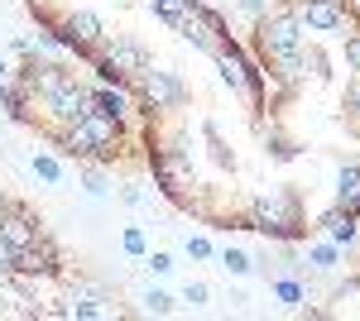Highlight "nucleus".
Here are the masks:
<instances>
[{"label":"nucleus","mask_w":360,"mask_h":321,"mask_svg":"<svg viewBox=\"0 0 360 321\" xmlns=\"http://www.w3.org/2000/svg\"><path fill=\"white\" fill-rule=\"evenodd\" d=\"M255 44H259V63L274 67L283 86H298V81H303V25H298L293 10L259 15Z\"/></svg>","instance_id":"obj_1"},{"label":"nucleus","mask_w":360,"mask_h":321,"mask_svg":"<svg viewBox=\"0 0 360 321\" xmlns=\"http://www.w3.org/2000/svg\"><path fill=\"white\" fill-rule=\"evenodd\" d=\"M120 134L125 125L120 120H106V115H82L77 125H63L58 130V149L63 154H72V159H111L115 144H120Z\"/></svg>","instance_id":"obj_2"},{"label":"nucleus","mask_w":360,"mask_h":321,"mask_svg":"<svg viewBox=\"0 0 360 321\" xmlns=\"http://www.w3.org/2000/svg\"><path fill=\"white\" fill-rule=\"evenodd\" d=\"M207 53H212V63H217V72L231 91H245L255 106H264V63H250L231 39H217Z\"/></svg>","instance_id":"obj_3"},{"label":"nucleus","mask_w":360,"mask_h":321,"mask_svg":"<svg viewBox=\"0 0 360 321\" xmlns=\"http://www.w3.org/2000/svg\"><path fill=\"white\" fill-rule=\"evenodd\" d=\"M298 225H303V216H298V197L293 192H269V197H259L250 207V230H259L269 240H293Z\"/></svg>","instance_id":"obj_4"},{"label":"nucleus","mask_w":360,"mask_h":321,"mask_svg":"<svg viewBox=\"0 0 360 321\" xmlns=\"http://www.w3.org/2000/svg\"><path fill=\"white\" fill-rule=\"evenodd\" d=\"M154 183L168 192V197H183V192L193 188V149L183 144V139H168V144H154Z\"/></svg>","instance_id":"obj_5"},{"label":"nucleus","mask_w":360,"mask_h":321,"mask_svg":"<svg viewBox=\"0 0 360 321\" xmlns=\"http://www.w3.org/2000/svg\"><path fill=\"white\" fill-rule=\"evenodd\" d=\"M139 81V96H144V106H154V110H178L183 101H188V86H183V77L178 72H168V67H139L135 72Z\"/></svg>","instance_id":"obj_6"},{"label":"nucleus","mask_w":360,"mask_h":321,"mask_svg":"<svg viewBox=\"0 0 360 321\" xmlns=\"http://www.w3.org/2000/svg\"><path fill=\"white\" fill-rule=\"evenodd\" d=\"M44 106H49V115L58 125H77L82 115H91V86L68 77V81H58L53 91H44Z\"/></svg>","instance_id":"obj_7"},{"label":"nucleus","mask_w":360,"mask_h":321,"mask_svg":"<svg viewBox=\"0 0 360 321\" xmlns=\"http://www.w3.org/2000/svg\"><path fill=\"white\" fill-rule=\"evenodd\" d=\"M283 10H293L298 25L312 34H332L346 25V0H283Z\"/></svg>","instance_id":"obj_8"},{"label":"nucleus","mask_w":360,"mask_h":321,"mask_svg":"<svg viewBox=\"0 0 360 321\" xmlns=\"http://www.w3.org/2000/svg\"><path fill=\"white\" fill-rule=\"evenodd\" d=\"M63 317H72V321H106V317H115L111 293H106V288H96V283H72Z\"/></svg>","instance_id":"obj_9"},{"label":"nucleus","mask_w":360,"mask_h":321,"mask_svg":"<svg viewBox=\"0 0 360 321\" xmlns=\"http://www.w3.org/2000/svg\"><path fill=\"white\" fill-rule=\"evenodd\" d=\"M10 273H20V278H53L58 273V249L49 235H39L34 244H25V249H15V268Z\"/></svg>","instance_id":"obj_10"},{"label":"nucleus","mask_w":360,"mask_h":321,"mask_svg":"<svg viewBox=\"0 0 360 321\" xmlns=\"http://www.w3.org/2000/svg\"><path fill=\"white\" fill-rule=\"evenodd\" d=\"M0 235L15 244V249H25V244H34L44 230H39V221H34L29 211H20V207H5V211H0Z\"/></svg>","instance_id":"obj_11"},{"label":"nucleus","mask_w":360,"mask_h":321,"mask_svg":"<svg viewBox=\"0 0 360 321\" xmlns=\"http://www.w3.org/2000/svg\"><path fill=\"white\" fill-rule=\"evenodd\" d=\"M91 110L125 125V120H130V96H125V86H101V81H96V86H91Z\"/></svg>","instance_id":"obj_12"},{"label":"nucleus","mask_w":360,"mask_h":321,"mask_svg":"<svg viewBox=\"0 0 360 321\" xmlns=\"http://www.w3.org/2000/svg\"><path fill=\"white\" fill-rule=\"evenodd\" d=\"M29 173H34L39 183H49V188H63V183L72 178V173H68V163L58 159L53 149H34V154H29Z\"/></svg>","instance_id":"obj_13"},{"label":"nucleus","mask_w":360,"mask_h":321,"mask_svg":"<svg viewBox=\"0 0 360 321\" xmlns=\"http://www.w3.org/2000/svg\"><path fill=\"white\" fill-rule=\"evenodd\" d=\"M322 235H327V240H336L341 249H351V244L360 240V225H356V216H351V211L332 207V211L322 216Z\"/></svg>","instance_id":"obj_14"},{"label":"nucleus","mask_w":360,"mask_h":321,"mask_svg":"<svg viewBox=\"0 0 360 321\" xmlns=\"http://www.w3.org/2000/svg\"><path fill=\"white\" fill-rule=\"evenodd\" d=\"M101 53L111 58V63H115V67H120V72H125L130 81H135V72L144 67V63H149V58H144V48H139L135 39H115V44H106V48H101Z\"/></svg>","instance_id":"obj_15"},{"label":"nucleus","mask_w":360,"mask_h":321,"mask_svg":"<svg viewBox=\"0 0 360 321\" xmlns=\"http://www.w3.org/2000/svg\"><path fill=\"white\" fill-rule=\"evenodd\" d=\"M341 259H346V249H341L336 240H327V235H322V240H312V244L303 249V264L317 268V273H332V268H341Z\"/></svg>","instance_id":"obj_16"},{"label":"nucleus","mask_w":360,"mask_h":321,"mask_svg":"<svg viewBox=\"0 0 360 321\" xmlns=\"http://www.w3.org/2000/svg\"><path fill=\"white\" fill-rule=\"evenodd\" d=\"M332 207L360 216V163H351V168L336 173V202H332Z\"/></svg>","instance_id":"obj_17"},{"label":"nucleus","mask_w":360,"mask_h":321,"mask_svg":"<svg viewBox=\"0 0 360 321\" xmlns=\"http://www.w3.org/2000/svg\"><path fill=\"white\" fill-rule=\"evenodd\" d=\"M144 5H149L168 29H183L188 20H193V10H197V0H144Z\"/></svg>","instance_id":"obj_18"},{"label":"nucleus","mask_w":360,"mask_h":321,"mask_svg":"<svg viewBox=\"0 0 360 321\" xmlns=\"http://www.w3.org/2000/svg\"><path fill=\"white\" fill-rule=\"evenodd\" d=\"M77 183H82V192H91V197H106V192H111V178H106L101 159H77Z\"/></svg>","instance_id":"obj_19"},{"label":"nucleus","mask_w":360,"mask_h":321,"mask_svg":"<svg viewBox=\"0 0 360 321\" xmlns=\"http://www.w3.org/2000/svg\"><path fill=\"white\" fill-rule=\"evenodd\" d=\"M269 288H274V297L283 302V307H303V302H307V288L298 283V278H293V273H278Z\"/></svg>","instance_id":"obj_20"},{"label":"nucleus","mask_w":360,"mask_h":321,"mask_svg":"<svg viewBox=\"0 0 360 321\" xmlns=\"http://www.w3.org/2000/svg\"><path fill=\"white\" fill-rule=\"evenodd\" d=\"M217 259H221V268L231 273V278H250V273H255V254L236 249V244H226V249L217 254Z\"/></svg>","instance_id":"obj_21"},{"label":"nucleus","mask_w":360,"mask_h":321,"mask_svg":"<svg viewBox=\"0 0 360 321\" xmlns=\"http://www.w3.org/2000/svg\"><path fill=\"white\" fill-rule=\"evenodd\" d=\"M91 72H96V81H101V86H125V72H120V67H115L111 58L101 53V48H96V53H91Z\"/></svg>","instance_id":"obj_22"},{"label":"nucleus","mask_w":360,"mask_h":321,"mask_svg":"<svg viewBox=\"0 0 360 321\" xmlns=\"http://www.w3.org/2000/svg\"><path fill=\"white\" fill-rule=\"evenodd\" d=\"M139 302H144V312H149V317H173V312H178V297L164 293V288H149Z\"/></svg>","instance_id":"obj_23"},{"label":"nucleus","mask_w":360,"mask_h":321,"mask_svg":"<svg viewBox=\"0 0 360 321\" xmlns=\"http://www.w3.org/2000/svg\"><path fill=\"white\" fill-rule=\"evenodd\" d=\"M120 249H125L130 259H144V254H149V235H144V225H125V230H120Z\"/></svg>","instance_id":"obj_24"},{"label":"nucleus","mask_w":360,"mask_h":321,"mask_svg":"<svg viewBox=\"0 0 360 321\" xmlns=\"http://www.w3.org/2000/svg\"><path fill=\"white\" fill-rule=\"evenodd\" d=\"M144 268H149V273H159V278H164V273H173V254H168V249H154V254H144Z\"/></svg>","instance_id":"obj_25"},{"label":"nucleus","mask_w":360,"mask_h":321,"mask_svg":"<svg viewBox=\"0 0 360 321\" xmlns=\"http://www.w3.org/2000/svg\"><path fill=\"white\" fill-rule=\"evenodd\" d=\"M188 254L193 259H217V244L207 240V235H188Z\"/></svg>","instance_id":"obj_26"},{"label":"nucleus","mask_w":360,"mask_h":321,"mask_svg":"<svg viewBox=\"0 0 360 321\" xmlns=\"http://www.w3.org/2000/svg\"><path fill=\"white\" fill-rule=\"evenodd\" d=\"M183 302H188V307H207V302H212V288H207V283H188V288H183Z\"/></svg>","instance_id":"obj_27"},{"label":"nucleus","mask_w":360,"mask_h":321,"mask_svg":"<svg viewBox=\"0 0 360 321\" xmlns=\"http://www.w3.org/2000/svg\"><path fill=\"white\" fill-rule=\"evenodd\" d=\"M120 202H130V207H154V192H139L135 183H130V188H120Z\"/></svg>","instance_id":"obj_28"},{"label":"nucleus","mask_w":360,"mask_h":321,"mask_svg":"<svg viewBox=\"0 0 360 321\" xmlns=\"http://www.w3.org/2000/svg\"><path fill=\"white\" fill-rule=\"evenodd\" d=\"M346 63L360 72V29H346Z\"/></svg>","instance_id":"obj_29"},{"label":"nucleus","mask_w":360,"mask_h":321,"mask_svg":"<svg viewBox=\"0 0 360 321\" xmlns=\"http://www.w3.org/2000/svg\"><path fill=\"white\" fill-rule=\"evenodd\" d=\"M240 10H245L250 20H259V15H269V0H240Z\"/></svg>","instance_id":"obj_30"},{"label":"nucleus","mask_w":360,"mask_h":321,"mask_svg":"<svg viewBox=\"0 0 360 321\" xmlns=\"http://www.w3.org/2000/svg\"><path fill=\"white\" fill-rule=\"evenodd\" d=\"M269 149H274V159H293V154H298V149H293V144H288V139H269Z\"/></svg>","instance_id":"obj_31"},{"label":"nucleus","mask_w":360,"mask_h":321,"mask_svg":"<svg viewBox=\"0 0 360 321\" xmlns=\"http://www.w3.org/2000/svg\"><path fill=\"white\" fill-rule=\"evenodd\" d=\"M0 264H5V268H15V244L5 240V235H0Z\"/></svg>","instance_id":"obj_32"},{"label":"nucleus","mask_w":360,"mask_h":321,"mask_svg":"<svg viewBox=\"0 0 360 321\" xmlns=\"http://www.w3.org/2000/svg\"><path fill=\"white\" fill-rule=\"evenodd\" d=\"M346 106H351V110H356V115H360V81H356V86H351V96H346Z\"/></svg>","instance_id":"obj_33"},{"label":"nucleus","mask_w":360,"mask_h":321,"mask_svg":"<svg viewBox=\"0 0 360 321\" xmlns=\"http://www.w3.org/2000/svg\"><path fill=\"white\" fill-rule=\"evenodd\" d=\"M10 77H15V72H10V63L0 58V81H10Z\"/></svg>","instance_id":"obj_34"},{"label":"nucleus","mask_w":360,"mask_h":321,"mask_svg":"<svg viewBox=\"0 0 360 321\" xmlns=\"http://www.w3.org/2000/svg\"><path fill=\"white\" fill-rule=\"evenodd\" d=\"M5 207H10V197H5V192H0V211H5Z\"/></svg>","instance_id":"obj_35"},{"label":"nucleus","mask_w":360,"mask_h":321,"mask_svg":"<svg viewBox=\"0 0 360 321\" xmlns=\"http://www.w3.org/2000/svg\"><path fill=\"white\" fill-rule=\"evenodd\" d=\"M351 293H356V297H360V283H351Z\"/></svg>","instance_id":"obj_36"},{"label":"nucleus","mask_w":360,"mask_h":321,"mask_svg":"<svg viewBox=\"0 0 360 321\" xmlns=\"http://www.w3.org/2000/svg\"><path fill=\"white\" fill-rule=\"evenodd\" d=\"M356 10H360V0H356Z\"/></svg>","instance_id":"obj_37"}]
</instances>
